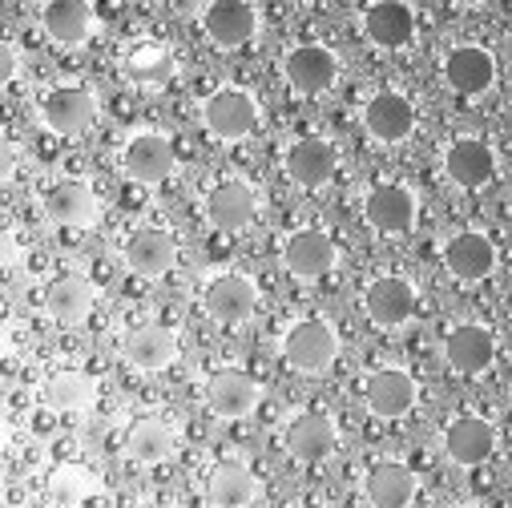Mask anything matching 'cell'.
Here are the masks:
<instances>
[{"instance_id": "9c48e42d", "label": "cell", "mask_w": 512, "mask_h": 508, "mask_svg": "<svg viewBox=\"0 0 512 508\" xmlns=\"http://www.w3.org/2000/svg\"><path fill=\"white\" fill-rule=\"evenodd\" d=\"M202 311L222 327H238L259 311V287H254V279H246L238 271L214 275L202 291Z\"/></svg>"}, {"instance_id": "d6a6232c", "label": "cell", "mask_w": 512, "mask_h": 508, "mask_svg": "<svg viewBox=\"0 0 512 508\" xmlns=\"http://www.w3.org/2000/svg\"><path fill=\"white\" fill-rule=\"evenodd\" d=\"M49 488H53V496H57V500L77 504V500H85V496H93V492H97V476H93L89 468L65 464V468H57V472H53Z\"/></svg>"}, {"instance_id": "277c9868", "label": "cell", "mask_w": 512, "mask_h": 508, "mask_svg": "<svg viewBox=\"0 0 512 508\" xmlns=\"http://www.w3.org/2000/svg\"><path fill=\"white\" fill-rule=\"evenodd\" d=\"M416 307H420V291L404 275H379L363 287V315L383 331L404 327L416 315Z\"/></svg>"}, {"instance_id": "52a82bcc", "label": "cell", "mask_w": 512, "mask_h": 508, "mask_svg": "<svg viewBox=\"0 0 512 508\" xmlns=\"http://www.w3.org/2000/svg\"><path fill=\"white\" fill-rule=\"evenodd\" d=\"M416 400H420V384L404 367H379L363 384V404L375 420H404L416 408Z\"/></svg>"}, {"instance_id": "7c38bea8", "label": "cell", "mask_w": 512, "mask_h": 508, "mask_svg": "<svg viewBox=\"0 0 512 508\" xmlns=\"http://www.w3.org/2000/svg\"><path fill=\"white\" fill-rule=\"evenodd\" d=\"M198 21L210 45L218 49H242L259 37V9L246 5V0H210L198 13Z\"/></svg>"}, {"instance_id": "f546056e", "label": "cell", "mask_w": 512, "mask_h": 508, "mask_svg": "<svg viewBox=\"0 0 512 508\" xmlns=\"http://www.w3.org/2000/svg\"><path fill=\"white\" fill-rule=\"evenodd\" d=\"M121 448H125V456H130L134 464L154 468V464H166V460L174 456V448H178V432H174L162 416H138L130 428H125Z\"/></svg>"}, {"instance_id": "ffe728a7", "label": "cell", "mask_w": 512, "mask_h": 508, "mask_svg": "<svg viewBox=\"0 0 512 508\" xmlns=\"http://www.w3.org/2000/svg\"><path fill=\"white\" fill-rule=\"evenodd\" d=\"M444 81L460 97H484L496 85V57L484 45H456L444 57Z\"/></svg>"}, {"instance_id": "836d02e7", "label": "cell", "mask_w": 512, "mask_h": 508, "mask_svg": "<svg viewBox=\"0 0 512 508\" xmlns=\"http://www.w3.org/2000/svg\"><path fill=\"white\" fill-rule=\"evenodd\" d=\"M303 508H327V504H303Z\"/></svg>"}, {"instance_id": "2e32d148", "label": "cell", "mask_w": 512, "mask_h": 508, "mask_svg": "<svg viewBox=\"0 0 512 508\" xmlns=\"http://www.w3.org/2000/svg\"><path fill=\"white\" fill-rule=\"evenodd\" d=\"M206 222L222 234H238L254 222V214H259V190H254L250 182L242 178H226L218 186H210L206 194Z\"/></svg>"}, {"instance_id": "484cf974", "label": "cell", "mask_w": 512, "mask_h": 508, "mask_svg": "<svg viewBox=\"0 0 512 508\" xmlns=\"http://www.w3.org/2000/svg\"><path fill=\"white\" fill-rule=\"evenodd\" d=\"M287 452L299 464H323L335 448H339V428L327 412H299L287 424Z\"/></svg>"}, {"instance_id": "6da1fadb", "label": "cell", "mask_w": 512, "mask_h": 508, "mask_svg": "<svg viewBox=\"0 0 512 508\" xmlns=\"http://www.w3.org/2000/svg\"><path fill=\"white\" fill-rule=\"evenodd\" d=\"M259 101L254 93L238 89V85H222L202 101V125L218 138V142H246L254 130H259Z\"/></svg>"}, {"instance_id": "ac0fdd59", "label": "cell", "mask_w": 512, "mask_h": 508, "mask_svg": "<svg viewBox=\"0 0 512 508\" xmlns=\"http://www.w3.org/2000/svg\"><path fill=\"white\" fill-rule=\"evenodd\" d=\"M121 355L134 371L158 375V371L174 367V359H178V331L166 323H142L121 339Z\"/></svg>"}, {"instance_id": "30bf717a", "label": "cell", "mask_w": 512, "mask_h": 508, "mask_svg": "<svg viewBox=\"0 0 512 508\" xmlns=\"http://www.w3.org/2000/svg\"><path fill=\"white\" fill-rule=\"evenodd\" d=\"M363 218L375 234H408L420 218V198L400 182H379L363 198Z\"/></svg>"}, {"instance_id": "1f68e13d", "label": "cell", "mask_w": 512, "mask_h": 508, "mask_svg": "<svg viewBox=\"0 0 512 508\" xmlns=\"http://www.w3.org/2000/svg\"><path fill=\"white\" fill-rule=\"evenodd\" d=\"M174 57L166 45H138L130 57H125V77L146 85V89H162L174 77Z\"/></svg>"}, {"instance_id": "cb8c5ba5", "label": "cell", "mask_w": 512, "mask_h": 508, "mask_svg": "<svg viewBox=\"0 0 512 508\" xmlns=\"http://www.w3.org/2000/svg\"><path fill=\"white\" fill-rule=\"evenodd\" d=\"M444 174L460 190H484L496 178V150L480 138H456L444 150Z\"/></svg>"}, {"instance_id": "f1b7e54d", "label": "cell", "mask_w": 512, "mask_h": 508, "mask_svg": "<svg viewBox=\"0 0 512 508\" xmlns=\"http://www.w3.org/2000/svg\"><path fill=\"white\" fill-rule=\"evenodd\" d=\"M41 29L49 41L77 49L97 33V13L85 5V0H49L41 9Z\"/></svg>"}, {"instance_id": "7a4b0ae2", "label": "cell", "mask_w": 512, "mask_h": 508, "mask_svg": "<svg viewBox=\"0 0 512 508\" xmlns=\"http://www.w3.org/2000/svg\"><path fill=\"white\" fill-rule=\"evenodd\" d=\"M283 359L299 375H323L339 359V331L327 319H299L283 335Z\"/></svg>"}, {"instance_id": "4dcf8cb0", "label": "cell", "mask_w": 512, "mask_h": 508, "mask_svg": "<svg viewBox=\"0 0 512 508\" xmlns=\"http://www.w3.org/2000/svg\"><path fill=\"white\" fill-rule=\"evenodd\" d=\"M37 396H41V404L49 412H81L97 396V379L85 375V371H77V367H61V371H53V375L41 379Z\"/></svg>"}, {"instance_id": "5b68a950", "label": "cell", "mask_w": 512, "mask_h": 508, "mask_svg": "<svg viewBox=\"0 0 512 508\" xmlns=\"http://www.w3.org/2000/svg\"><path fill=\"white\" fill-rule=\"evenodd\" d=\"M41 121L57 138H77L97 121V93L89 85H57L41 97Z\"/></svg>"}, {"instance_id": "7402d4cb", "label": "cell", "mask_w": 512, "mask_h": 508, "mask_svg": "<svg viewBox=\"0 0 512 508\" xmlns=\"http://www.w3.org/2000/svg\"><path fill=\"white\" fill-rule=\"evenodd\" d=\"M444 267L460 283H484L496 271V246L480 230H460L444 242Z\"/></svg>"}, {"instance_id": "ba28073f", "label": "cell", "mask_w": 512, "mask_h": 508, "mask_svg": "<svg viewBox=\"0 0 512 508\" xmlns=\"http://www.w3.org/2000/svg\"><path fill=\"white\" fill-rule=\"evenodd\" d=\"M339 263V246L327 230H315V226H303V230H291L287 242H283V267L303 279V283H315V279H327Z\"/></svg>"}, {"instance_id": "9a60e30c", "label": "cell", "mask_w": 512, "mask_h": 508, "mask_svg": "<svg viewBox=\"0 0 512 508\" xmlns=\"http://www.w3.org/2000/svg\"><path fill=\"white\" fill-rule=\"evenodd\" d=\"M41 214L53 226H65V230H89L97 222V194L81 178H61V182L45 186Z\"/></svg>"}, {"instance_id": "44dd1931", "label": "cell", "mask_w": 512, "mask_h": 508, "mask_svg": "<svg viewBox=\"0 0 512 508\" xmlns=\"http://www.w3.org/2000/svg\"><path fill=\"white\" fill-rule=\"evenodd\" d=\"M496 452V428L484 416H456L444 428V456L456 468H480Z\"/></svg>"}, {"instance_id": "4fadbf2b", "label": "cell", "mask_w": 512, "mask_h": 508, "mask_svg": "<svg viewBox=\"0 0 512 508\" xmlns=\"http://www.w3.org/2000/svg\"><path fill=\"white\" fill-rule=\"evenodd\" d=\"M283 77L295 93L303 97H323L335 89L339 81V57L327 49V45H295L287 57H283Z\"/></svg>"}, {"instance_id": "5bb4252c", "label": "cell", "mask_w": 512, "mask_h": 508, "mask_svg": "<svg viewBox=\"0 0 512 508\" xmlns=\"http://www.w3.org/2000/svg\"><path fill=\"white\" fill-rule=\"evenodd\" d=\"M206 408L218 416V420H242L259 408V396L263 388L254 384V375L242 371V367H218L210 379H206Z\"/></svg>"}, {"instance_id": "8fae6325", "label": "cell", "mask_w": 512, "mask_h": 508, "mask_svg": "<svg viewBox=\"0 0 512 508\" xmlns=\"http://www.w3.org/2000/svg\"><path fill=\"white\" fill-rule=\"evenodd\" d=\"M121 259L130 267V275H138V279H166L178 263V238L162 226H142L125 238Z\"/></svg>"}, {"instance_id": "4316f807", "label": "cell", "mask_w": 512, "mask_h": 508, "mask_svg": "<svg viewBox=\"0 0 512 508\" xmlns=\"http://www.w3.org/2000/svg\"><path fill=\"white\" fill-rule=\"evenodd\" d=\"M420 492V476L400 460H379L363 476V496L371 508H408Z\"/></svg>"}, {"instance_id": "e575fe53", "label": "cell", "mask_w": 512, "mask_h": 508, "mask_svg": "<svg viewBox=\"0 0 512 508\" xmlns=\"http://www.w3.org/2000/svg\"><path fill=\"white\" fill-rule=\"evenodd\" d=\"M464 508H480V504H464Z\"/></svg>"}, {"instance_id": "3957f363", "label": "cell", "mask_w": 512, "mask_h": 508, "mask_svg": "<svg viewBox=\"0 0 512 508\" xmlns=\"http://www.w3.org/2000/svg\"><path fill=\"white\" fill-rule=\"evenodd\" d=\"M178 166V150L162 130H138L121 150V170L138 186H162Z\"/></svg>"}, {"instance_id": "d6986e66", "label": "cell", "mask_w": 512, "mask_h": 508, "mask_svg": "<svg viewBox=\"0 0 512 508\" xmlns=\"http://www.w3.org/2000/svg\"><path fill=\"white\" fill-rule=\"evenodd\" d=\"M359 29L375 49H408L416 41V9L404 0H379L363 9Z\"/></svg>"}, {"instance_id": "d4e9b609", "label": "cell", "mask_w": 512, "mask_h": 508, "mask_svg": "<svg viewBox=\"0 0 512 508\" xmlns=\"http://www.w3.org/2000/svg\"><path fill=\"white\" fill-rule=\"evenodd\" d=\"M97 307V287L69 271V275H57L49 287H45V315L57 323V327H81Z\"/></svg>"}, {"instance_id": "83f0119b", "label": "cell", "mask_w": 512, "mask_h": 508, "mask_svg": "<svg viewBox=\"0 0 512 508\" xmlns=\"http://www.w3.org/2000/svg\"><path fill=\"white\" fill-rule=\"evenodd\" d=\"M259 492H263L259 476L238 460H218L206 472V500L214 508H250L254 500H259Z\"/></svg>"}, {"instance_id": "8992f818", "label": "cell", "mask_w": 512, "mask_h": 508, "mask_svg": "<svg viewBox=\"0 0 512 508\" xmlns=\"http://www.w3.org/2000/svg\"><path fill=\"white\" fill-rule=\"evenodd\" d=\"M416 105H412V97H404L400 89H379V93H371L367 97V105H363V130L375 138V142H383V146H400V142H408L412 134H416Z\"/></svg>"}, {"instance_id": "603a6c76", "label": "cell", "mask_w": 512, "mask_h": 508, "mask_svg": "<svg viewBox=\"0 0 512 508\" xmlns=\"http://www.w3.org/2000/svg\"><path fill=\"white\" fill-rule=\"evenodd\" d=\"M444 359L460 375H484L496 363V335L484 323H456L444 335Z\"/></svg>"}, {"instance_id": "e0dca14e", "label": "cell", "mask_w": 512, "mask_h": 508, "mask_svg": "<svg viewBox=\"0 0 512 508\" xmlns=\"http://www.w3.org/2000/svg\"><path fill=\"white\" fill-rule=\"evenodd\" d=\"M283 170H287V178H291L295 186H303V190H323V186L339 174V154H335V146H331L327 138L307 134V138H295V142L287 146Z\"/></svg>"}]
</instances>
